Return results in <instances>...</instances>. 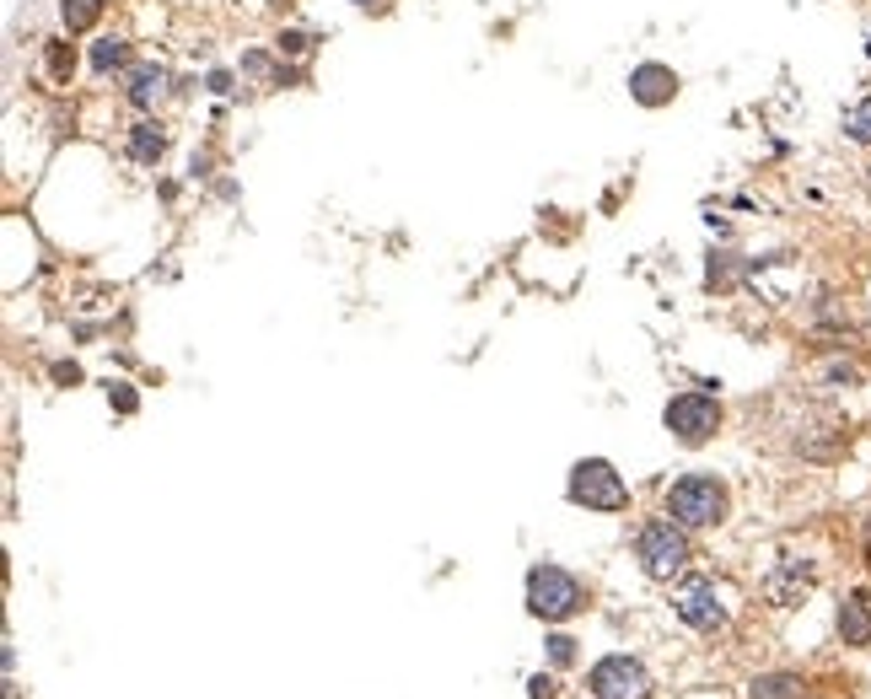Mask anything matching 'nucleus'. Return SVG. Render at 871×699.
Here are the masks:
<instances>
[{"label": "nucleus", "instance_id": "f257e3e1", "mask_svg": "<svg viewBox=\"0 0 871 699\" xmlns=\"http://www.w3.org/2000/svg\"><path fill=\"white\" fill-rule=\"evenodd\" d=\"M667 517L678 527H715L726 517V490L710 473H689L667 490Z\"/></svg>", "mask_w": 871, "mask_h": 699}, {"label": "nucleus", "instance_id": "f03ea898", "mask_svg": "<svg viewBox=\"0 0 871 699\" xmlns=\"http://www.w3.org/2000/svg\"><path fill=\"white\" fill-rule=\"evenodd\" d=\"M635 554L645 565V576L667 582V576H678L689 565V538H684V527H673V522H645L635 538Z\"/></svg>", "mask_w": 871, "mask_h": 699}, {"label": "nucleus", "instance_id": "7ed1b4c3", "mask_svg": "<svg viewBox=\"0 0 871 699\" xmlns=\"http://www.w3.org/2000/svg\"><path fill=\"white\" fill-rule=\"evenodd\" d=\"M527 608H532L538 619H549V624L571 619V613L581 608V586H576V576H565L560 565H538V571L527 576Z\"/></svg>", "mask_w": 871, "mask_h": 699}, {"label": "nucleus", "instance_id": "20e7f679", "mask_svg": "<svg viewBox=\"0 0 871 699\" xmlns=\"http://www.w3.org/2000/svg\"><path fill=\"white\" fill-rule=\"evenodd\" d=\"M571 501H576V506H592V512H624V506H630V490H624V479L613 473V463L586 458V463H576V473H571Z\"/></svg>", "mask_w": 871, "mask_h": 699}, {"label": "nucleus", "instance_id": "39448f33", "mask_svg": "<svg viewBox=\"0 0 871 699\" xmlns=\"http://www.w3.org/2000/svg\"><path fill=\"white\" fill-rule=\"evenodd\" d=\"M667 431L684 441V447H699V441H710L715 436V425H721V404L710 399V393H678L673 404H667Z\"/></svg>", "mask_w": 871, "mask_h": 699}, {"label": "nucleus", "instance_id": "423d86ee", "mask_svg": "<svg viewBox=\"0 0 871 699\" xmlns=\"http://www.w3.org/2000/svg\"><path fill=\"white\" fill-rule=\"evenodd\" d=\"M592 694L597 699H645V667L640 662H630V656H603L597 667H592Z\"/></svg>", "mask_w": 871, "mask_h": 699}, {"label": "nucleus", "instance_id": "0eeeda50", "mask_svg": "<svg viewBox=\"0 0 871 699\" xmlns=\"http://www.w3.org/2000/svg\"><path fill=\"white\" fill-rule=\"evenodd\" d=\"M678 619L684 624H694V630H715V624H726V608H721V592L710 582H694V586H684L678 592Z\"/></svg>", "mask_w": 871, "mask_h": 699}, {"label": "nucleus", "instance_id": "6e6552de", "mask_svg": "<svg viewBox=\"0 0 871 699\" xmlns=\"http://www.w3.org/2000/svg\"><path fill=\"white\" fill-rule=\"evenodd\" d=\"M630 97L645 103V108H662V103L678 97V76H673L667 65H635V70H630Z\"/></svg>", "mask_w": 871, "mask_h": 699}, {"label": "nucleus", "instance_id": "1a4fd4ad", "mask_svg": "<svg viewBox=\"0 0 871 699\" xmlns=\"http://www.w3.org/2000/svg\"><path fill=\"white\" fill-rule=\"evenodd\" d=\"M167 86H173V76H167L162 65H140V70H129V103H135V108H157V103L167 97Z\"/></svg>", "mask_w": 871, "mask_h": 699}, {"label": "nucleus", "instance_id": "9d476101", "mask_svg": "<svg viewBox=\"0 0 871 699\" xmlns=\"http://www.w3.org/2000/svg\"><path fill=\"white\" fill-rule=\"evenodd\" d=\"M839 635H845V645H866L871 641V603H866V592H850V597H845V608H839Z\"/></svg>", "mask_w": 871, "mask_h": 699}, {"label": "nucleus", "instance_id": "9b49d317", "mask_svg": "<svg viewBox=\"0 0 871 699\" xmlns=\"http://www.w3.org/2000/svg\"><path fill=\"white\" fill-rule=\"evenodd\" d=\"M162 151H167V135H162V124H157V118H146V124H135V129H129V157H135V162H146V167H151Z\"/></svg>", "mask_w": 871, "mask_h": 699}, {"label": "nucleus", "instance_id": "f8f14e48", "mask_svg": "<svg viewBox=\"0 0 871 699\" xmlns=\"http://www.w3.org/2000/svg\"><path fill=\"white\" fill-rule=\"evenodd\" d=\"M59 11H65V27H70V33H86V27L103 16V0H65Z\"/></svg>", "mask_w": 871, "mask_h": 699}, {"label": "nucleus", "instance_id": "ddd939ff", "mask_svg": "<svg viewBox=\"0 0 871 699\" xmlns=\"http://www.w3.org/2000/svg\"><path fill=\"white\" fill-rule=\"evenodd\" d=\"M124 59H129L124 38H103V44L92 49V70H97V76H108V70H118V65H124Z\"/></svg>", "mask_w": 871, "mask_h": 699}, {"label": "nucleus", "instance_id": "4468645a", "mask_svg": "<svg viewBox=\"0 0 871 699\" xmlns=\"http://www.w3.org/2000/svg\"><path fill=\"white\" fill-rule=\"evenodd\" d=\"M845 135H850V140H861V146H871V97H866V103H856V108L845 114Z\"/></svg>", "mask_w": 871, "mask_h": 699}, {"label": "nucleus", "instance_id": "2eb2a0df", "mask_svg": "<svg viewBox=\"0 0 871 699\" xmlns=\"http://www.w3.org/2000/svg\"><path fill=\"white\" fill-rule=\"evenodd\" d=\"M70 70H76V55H70L65 44H49V76H55V81H65Z\"/></svg>", "mask_w": 871, "mask_h": 699}, {"label": "nucleus", "instance_id": "dca6fc26", "mask_svg": "<svg viewBox=\"0 0 871 699\" xmlns=\"http://www.w3.org/2000/svg\"><path fill=\"white\" fill-rule=\"evenodd\" d=\"M758 694L764 699H796V678H764Z\"/></svg>", "mask_w": 871, "mask_h": 699}, {"label": "nucleus", "instance_id": "f3484780", "mask_svg": "<svg viewBox=\"0 0 871 699\" xmlns=\"http://www.w3.org/2000/svg\"><path fill=\"white\" fill-rule=\"evenodd\" d=\"M549 651H554V662H571V656H576V641H571V635H554Z\"/></svg>", "mask_w": 871, "mask_h": 699}, {"label": "nucleus", "instance_id": "a211bd4d", "mask_svg": "<svg viewBox=\"0 0 871 699\" xmlns=\"http://www.w3.org/2000/svg\"><path fill=\"white\" fill-rule=\"evenodd\" d=\"M280 55H307V33H286V38H280Z\"/></svg>", "mask_w": 871, "mask_h": 699}, {"label": "nucleus", "instance_id": "6ab92c4d", "mask_svg": "<svg viewBox=\"0 0 871 699\" xmlns=\"http://www.w3.org/2000/svg\"><path fill=\"white\" fill-rule=\"evenodd\" d=\"M554 694V678H532V699H549Z\"/></svg>", "mask_w": 871, "mask_h": 699}, {"label": "nucleus", "instance_id": "aec40b11", "mask_svg": "<svg viewBox=\"0 0 871 699\" xmlns=\"http://www.w3.org/2000/svg\"><path fill=\"white\" fill-rule=\"evenodd\" d=\"M355 5H371V0H355Z\"/></svg>", "mask_w": 871, "mask_h": 699}]
</instances>
